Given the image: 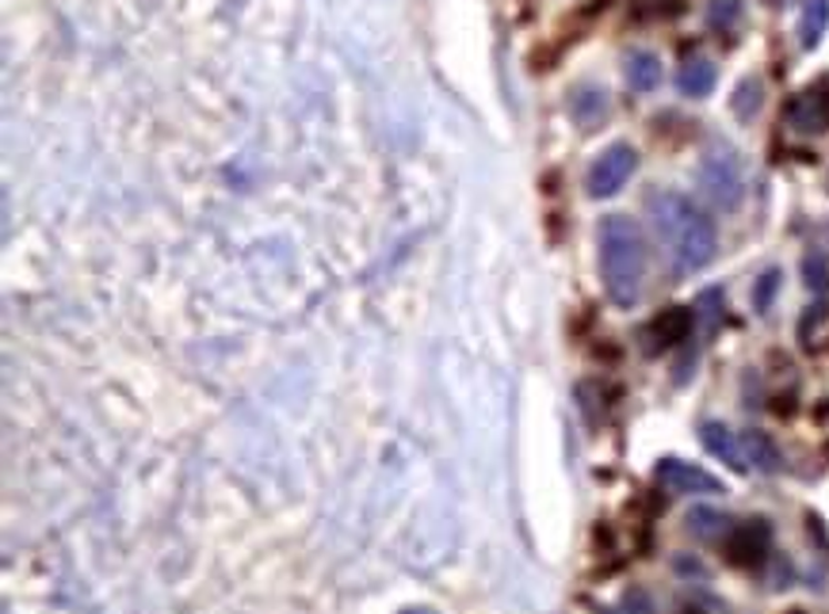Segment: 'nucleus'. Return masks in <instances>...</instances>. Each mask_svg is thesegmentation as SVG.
I'll return each instance as SVG.
<instances>
[{"label": "nucleus", "instance_id": "1", "mask_svg": "<svg viewBox=\"0 0 829 614\" xmlns=\"http://www.w3.org/2000/svg\"><path fill=\"white\" fill-rule=\"evenodd\" d=\"M646 214L658 233V245L665 248V259L677 275L704 272L719 253V233L715 222L680 192H654L646 198Z\"/></svg>", "mask_w": 829, "mask_h": 614}, {"label": "nucleus", "instance_id": "2", "mask_svg": "<svg viewBox=\"0 0 829 614\" xmlns=\"http://www.w3.org/2000/svg\"><path fill=\"white\" fill-rule=\"evenodd\" d=\"M597 245H600L604 294H608L619 309H630L643 298L646 259H650L643 229H638V222L627 218V214H608L597 229Z\"/></svg>", "mask_w": 829, "mask_h": 614}, {"label": "nucleus", "instance_id": "3", "mask_svg": "<svg viewBox=\"0 0 829 614\" xmlns=\"http://www.w3.org/2000/svg\"><path fill=\"white\" fill-rule=\"evenodd\" d=\"M696 184L715 211H738L746 198V172L730 145H711L696 168Z\"/></svg>", "mask_w": 829, "mask_h": 614}, {"label": "nucleus", "instance_id": "4", "mask_svg": "<svg viewBox=\"0 0 829 614\" xmlns=\"http://www.w3.org/2000/svg\"><path fill=\"white\" fill-rule=\"evenodd\" d=\"M635 168H638L635 145H627V142L608 145V150H604L600 157L593 161L589 176H585V192H589L593 198H611V195H619V192L627 187V180L635 176Z\"/></svg>", "mask_w": 829, "mask_h": 614}, {"label": "nucleus", "instance_id": "5", "mask_svg": "<svg viewBox=\"0 0 829 614\" xmlns=\"http://www.w3.org/2000/svg\"><path fill=\"white\" fill-rule=\"evenodd\" d=\"M654 478L673 497H715V492H722L719 478H711V473L699 470L692 462H680V458H661Z\"/></svg>", "mask_w": 829, "mask_h": 614}, {"label": "nucleus", "instance_id": "6", "mask_svg": "<svg viewBox=\"0 0 829 614\" xmlns=\"http://www.w3.org/2000/svg\"><path fill=\"white\" fill-rule=\"evenodd\" d=\"M768 542H772V526H768V519H749V523H738L734 531L727 534V561L730 565H761L765 553H768Z\"/></svg>", "mask_w": 829, "mask_h": 614}, {"label": "nucleus", "instance_id": "7", "mask_svg": "<svg viewBox=\"0 0 829 614\" xmlns=\"http://www.w3.org/2000/svg\"><path fill=\"white\" fill-rule=\"evenodd\" d=\"M783 115H788L791 130H799V134H822V130H829V92L802 89L799 96H791Z\"/></svg>", "mask_w": 829, "mask_h": 614}, {"label": "nucleus", "instance_id": "8", "mask_svg": "<svg viewBox=\"0 0 829 614\" xmlns=\"http://www.w3.org/2000/svg\"><path fill=\"white\" fill-rule=\"evenodd\" d=\"M696 328V314L685 306H673V309H661L658 317L650 321V328H646V340H654L650 348H677L680 340H688Z\"/></svg>", "mask_w": 829, "mask_h": 614}, {"label": "nucleus", "instance_id": "9", "mask_svg": "<svg viewBox=\"0 0 829 614\" xmlns=\"http://www.w3.org/2000/svg\"><path fill=\"white\" fill-rule=\"evenodd\" d=\"M699 439H704V447L711 451L715 458H722V462L730 465L734 473H746L749 462H746V451H741V439L734 436L727 423L719 420H707L704 428H699Z\"/></svg>", "mask_w": 829, "mask_h": 614}, {"label": "nucleus", "instance_id": "10", "mask_svg": "<svg viewBox=\"0 0 829 614\" xmlns=\"http://www.w3.org/2000/svg\"><path fill=\"white\" fill-rule=\"evenodd\" d=\"M608 111H611V100L597 84H582V89H574V96H569V115H574V123L582 130H597L604 119H608Z\"/></svg>", "mask_w": 829, "mask_h": 614}, {"label": "nucleus", "instance_id": "11", "mask_svg": "<svg viewBox=\"0 0 829 614\" xmlns=\"http://www.w3.org/2000/svg\"><path fill=\"white\" fill-rule=\"evenodd\" d=\"M715 84H719V69H715V62H707V58H688V62L677 69V89H680V96H688V100L711 96Z\"/></svg>", "mask_w": 829, "mask_h": 614}, {"label": "nucleus", "instance_id": "12", "mask_svg": "<svg viewBox=\"0 0 829 614\" xmlns=\"http://www.w3.org/2000/svg\"><path fill=\"white\" fill-rule=\"evenodd\" d=\"M624 76L630 92H654L661 84V58L654 50H630L624 58Z\"/></svg>", "mask_w": 829, "mask_h": 614}, {"label": "nucleus", "instance_id": "13", "mask_svg": "<svg viewBox=\"0 0 829 614\" xmlns=\"http://www.w3.org/2000/svg\"><path fill=\"white\" fill-rule=\"evenodd\" d=\"M685 531L699 542H722L734 526H730V519L722 512H715V508H692V512L685 515Z\"/></svg>", "mask_w": 829, "mask_h": 614}, {"label": "nucleus", "instance_id": "14", "mask_svg": "<svg viewBox=\"0 0 829 614\" xmlns=\"http://www.w3.org/2000/svg\"><path fill=\"white\" fill-rule=\"evenodd\" d=\"M829 31V0H807L799 16V47L815 50Z\"/></svg>", "mask_w": 829, "mask_h": 614}, {"label": "nucleus", "instance_id": "15", "mask_svg": "<svg viewBox=\"0 0 829 614\" xmlns=\"http://www.w3.org/2000/svg\"><path fill=\"white\" fill-rule=\"evenodd\" d=\"M741 451H746V462L754 465V470H761V473L780 470V451H776V443L765 431H746V436H741Z\"/></svg>", "mask_w": 829, "mask_h": 614}, {"label": "nucleus", "instance_id": "16", "mask_svg": "<svg viewBox=\"0 0 829 614\" xmlns=\"http://www.w3.org/2000/svg\"><path fill=\"white\" fill-rule=\"evenodd\" d=\"M761 103H765V84H761V76H746V81L734 89V96H730V111L734 115L741 119V123H749V119L761 111Z\"/></svg>", "mask_w": 829, "mask_h": 614}, {"label": "nucleus", "instance_id": "17", "mask_svg": "<svg viewBox=\"0 0 829 614\" xmlns=\"http://www.w3.org/2000/svg\"><path fill=\"white\" fill-rule=\"evenodd\" d=\"M722 309H727V298H722V290L719 287H707L696 298V306H692L696 325L704 328V332H715V328L722 325Z\"/></svg>", "mask_w": 829, "mask_h": 614}, {"label": "nucleus", "instance_id": "18", "mask_svg": "<svg viewBox=\"0 0 829 614\" xmlns=\"http://www.w3.org/2000/svg\"><path fill=\"white\" fill-rule=\"evenodd\" d=\"M746 16V4L741 0H711L707 4V28L715 31H734Z\"/></svg>", "mask_w": 829, "mask_h": 614}, {"label": "nucleus", "instance_id": "19", "mask_svg": "<svg viewBox=\"0 0 829 614\" xmlns=\"http://www.w3.org/2000/svg\"><path fill=\"white\" fill-rule=\"evenodd\" d=\"M802 272H807V287L810 290H826L829 287V264L822 253H810L802 259Z\"/></svg>", "mask_w": 829, "mask_h": 614}, {"label": "nucleus", "instance_id": "20", "mask_svg": "<svg viewBox=\"0 0 829 614\" xmlns=\"http://www.w3.org/2000/svg\"><path fill=\"white\" fill-rule=\"evenodd\" d=\"M776 290H780V272L772 267V272H765L761 279H757V287H754V306L761 309V314H765L768 306H772Z\"/></svg>", "mask_w": 829, "mask_h": 614}, {"label": "nucleus", "instance_id": "21", "mask_svg": "<svg viewBox=\"0 0 829 614\" xmlns=\"http://www.w3.org/2000/svg\"><path fill=\"white\" fill-rule=\"evenodd\" d=\"M677 569H680V573L704 576V565H699V561H688V557H677Z\"/></svg>", "mask_w": 829, "mask_h": 614}, {"label": "nucleus", "instance_id": "22", "mask_svg": "<svg viewBox=\"0 0 829 614\" xmlns=\"http://www.w3.org/2000/svg\"><path fill=\"white\" fill-rule=\"evenodd\" d=\"M405 614H432V611H405Z\"/></svg>", "mask_w": 829, "mask_h": 614}, {"label": "nucleus", "instance_id": "23", "mask_svg": "<svg viewBox=\"0 0 829 614\" xmlns=\"http://www.w3.org/2000/svg\"><path fill=\"white\" fill-rule=\"evenodd\" d=\"M791 614H802V611H791Z\"/></svg>", "mask_w": 829, "mask_h": 614}]
</instances>
